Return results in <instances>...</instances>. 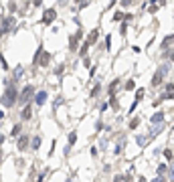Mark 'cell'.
I'll return each instance as SVG.
<instances>
[{"label": "cell", "mask_w": 174, "mask_h": 182, "mask_svg": "<svg viewBox=\"0 0 174 182\" xmlns=\"http://www.w3.org/2000/svg\"><path fill=\"white\" fill-rule=\"evenodd\" d=\"M16 97H18V91L14 89V83L10 81L2 93V107H12L16 103Z\"/></svg>", "instance_id": "1"}, {"label": "cell", "mask_w": 174, "mask_h": 182, "mask_svg": "<svg viewBox=\"0 0 174 182\" xmlns=\"http://www.w3.org/2000/svg\"><path fill=\"white\" fill-rule=\"evenodd\" d=\"M51 59H53V57H51V53H47V51L43 49V45H41L39 49H37V53H35L32 65H37V67H39V65H41V67H47V65L51 63Z\"/></svg>", "instance_id": "2"}, {"label": "cell", "mask_w": 174, "mask_h": 182, "mask_svg": "<svg viewBox=\"0 0 174 182\" xmlns=\"http://www.w3.org/2000/svg\"><path fill=\"white\" fill-rule=\"evenodd\" d=\"M168 69H170L168 65H162V67H160L158 71L154 73V77H152V87H158V85L162 83L164 77H166V73H168Z\"/></svg>", "instance_id": "3"}, {"label": "cell", "mask_w": 174, "mask_h": 182, "mask_svg": "<svg viewBox=\"0 0 174 182\" xmlns=\"http://www.w3.org/2000/svg\"><path fill=\"white\" fill-rule=\"evenodd\" d=\"M32 95H35V87L32 85H24V89L20 91V103H28Z\"/></svg>", "instance_id": "4"}, {"label": "cell", "mask_w": 174, "mask_h": 182, "mask_svg": "<svg viewBox=\"0 0 174 182\" xmlns=\"http://www.w3.org/2000/svg\"><path fill=\"white\" fill-rule=\"evenodd\" d=\"M81 37H83V30L79 28L77 33H75L73 37L69 38V49H71V51H77V49H79V38H81Z\"/></svg>", "instance_id": "5"}, {"label": "cell", "mask_w": 174, "mask_h": 182, "mask_svg": "<svg viewBox=\"0 0 174 182\" xmlns=\"http://www.w3.org/2000/svg\"><path fill=\"white\" fill-rule=\"evenodd\" d=\"M55 18H57V10H55V8H47L45 14H43V24H47V27H49V24L53 23Z\"/></svg>", "instance_id": "6"}, {"label": "cell", "mask_w": 174, "mask_h": 182, "mask_svg": "<svg viewBox=\"0 0 174 182\" xmlns=\"http://www.w3.org/2000/svg\"><path fill=\"white\" fill-rule=\"evenodd\" d=\"M28 140H32V138L24 136V134H22V136H18V140H16V150H18V152H24V150L28 148Z\"/></svg>", "instance_id": "7"}, {"label": "cell", "mask_w": 174, "mask_h": 182, "mask_svg": "<svg viewBox=\"0 0 174 182\" xmlns=\"http://www.w3.org/2000/svg\"><path fill=\"white\" fill-rule=\"evenodd\" d=\"M164 119H166L164 111H156V114H152V118H150V124H152V125H158V124H164Z\"/></svg>", "instance_id": "8"}, {"label": "cell", "mask_w": 174, "mask_h": 182, "mask_svg": "<svg viewBox=\"0 0 174 182\" xmlns=\"http://www.w3.org/2000/svg\"><path fill=\"white\" fill-rule=\"evenodd\" d=\"M166 99H174V85L172 83H168L166 85V91L160 95V101H166Z\"/></svg>", "instance_id": "9"}, {"label": "cell", "mask_w": 174, "mask_h": 182, "mask_svg": "<svg viewBox=\"0 0 174 182\" xmlns=\"http://www.w3.org/2000/svg\"><path fill=\"white\" fill-rule=\"evenodd\" d=\"M12 24H14V18H10V16H2V34H6L8 30L12 28Z\"/></svg>", "instance_id": "10"}, {"label": "cell", "mask_w": 174, "mask_h": 182, "mask_svg": "<svg viewBox=\"0 0 174 182\" xmlns=\"http://www.w3.org/2000/svg\"><path fill=\"white\" fill-rule=\"evenodd\" d=\"M117 85H120V79H113L112 83H109V87H107V95H109V97H116V93H117Z\"/></svg>", "instance_id": "11"}, {"label": "cell", "mask_w": 174, "mask_h": 182, "mask_svg": "<svg viewBox=\"0 0 174 182\" xmlns=\"http://www.w3.org/2000/svg\"><path fill=\"white\" fill-rule=\"evenodd\" d=\"M47 101V91H39V93H37L35 95V103H37V105H43V103Z\"/></svg>", "instance_id": "12"}, {"label": "cell", "mask_w": 174, "mask_h": 182, "mask_svg": "<svg viewBox=\"0 0 174 182\" xmlns=\"http://www.w3.org/2000/svg\"><path fill=\"white\" fill-rule=\"evenodd\" d=\"M97 37H99V30H97V28H93V30H91V33H89V37L85 38V41H87V43H89V45H91V47H93V45H95V41H97Z\"/></svg>", "instance_id": "13"}, {"label": "cell", "mask_w": 174, "mask_h": 182, "mask_svg": "<svg viewBox=\"0 0 174 182\" xmlns=\"http://www.w3.org/2000/svg\"><path fill=\"white\" fill-rule=\"evenodd\" d=\"M148 142H150V136H138V138H136V144H138L140 148L148 146Z\"/></svg>", "instance_id": "14"}, {"label": "cell", "mask_w": 174, "mask_h": 182, "mask_svg": "<svg viewBox=\"0 0 174 182\" xmlns=\"http://www.w3.org/2000/svg\"><path fill=\"white\" fill-rule=\"evenodd\" d=\"M20 118H22V121H24V119H31V118H32V109H31L28 105H24V109L20 111Z\"/></svg>", "instance_id": "15"}, {"label": "cell", "mask_w": 174, "mask_h": 182, "mask_svg": "<svg viewBox=\"0 0 174 182\" xmlns=\"http://www.w3.org/2000/svg\"><path fill=\"white\" fill-rule=\"evenodd\" d=\"M170 45H174V34H168V37H164V41H162V49H168Z\"/></svg>", "instance_id": "16"}, {"label": "cell", "mask_w": 174, "mask_h": 182, "mask_svg": "<svg viewBox=\"0 0 174 182\" xmlns=\"http://www.w3.org/2000/svg\"><path fill=\"white\" fill-rule=\"evenodd\" d=\"M164 129V124H158V125H152V129H150V136H158L160 132Z\"/></svg>", "instance_id": "17"}, {"label": "cell", "mask_w": 174, "mask_h": 182, "mask_svg": "<svg viewBox=\"0 0 174 182\" xmlns=\"http://www.w3.org/2000/svg\"><path fill=\"white\" fill-rule=\"evenodd\" d=\"M41 142H43V140H41V136H35V138H32V142H31V148L32 150H39Z\"/></svg>", "instance_id": "18"}, {"label": "cell", "mask_w": 174, "mask_h": 182, "mask_svg": "<svg viewBox=\"0 0 174 182\" xmlns=\"http://www.w3.org/2000/svg\"><path fill=\"white\" fill-rule=\"evenodd\" d=\"M99 93H101V85H95V87H93L91 91H89V97L93 99V97H97Z\"/></svg>", "instance_id": "19"}, {"label": "cell", "mask_w": 174, "mask_h": 182, "mask_svg": "<svg viewBox=\"0 0 174 182\" xmlns=\"http://www.w3.org/2000/svg\"><path fill=\"white\" fill-rule=\"evenodd\" d=\"M109 105H112V109H113V111H120V103H117V99H116V97H109Z\"/></svg>", "instance_id": "20"}, {"label": "cell", "mask_w": 174, "mask_h": 182, "mask_svg": "<svg viewBox=\"0 0 174 182\" xmlns=\"http://www.w3.org/2000/svg\"><path fill=\"white\" fill-rule=\"evenodd\" d=\"M67 140H69V146H73L75 142H77V132H69V136H67Z\"/></svg>", "instance_id": "21"}, {"label": "cell", "mask_w": 174, "mask_h": 182, "mask_svg": "<svg viewBox=\"0 0 174 182\" xmlns=\"http://www.w3.org/2000/svg\"><path fill=\"white\" fill-rule=\"evenodd\" d=\"M166 170H168L166 164H160V166H158V172H156V174H158V176H164V174H166Z\"/></svg>", "instance_id": "22"}, {"label": "cell", "mask_w": 174, "mask_h": 182, "mask_svg": "<svg viewBox=\"0 0 174 182\" xmlns=\"http://www.w3.org/2000/svg\"><path fill=\"white\" fill-rule=\"evenodd\" d=\"M164 158H166L168 160V162H172V160H174V154H172V150H164Z\"/></svg>", "instance_id": "23"}, {"label": "cell", "mask_w": 174, "mask_h": 182, "mask_svg": "<svg viewBox=\"0 0 174 182\" xmlns=\"http://www.w3.org/2000/svg\"><path fill=\"white\" fill-rule=\"evenodd\" d=\"M20 132H22V124H16L14 128H12V136H18Z\"/></svg>", "instance_id": "24"}, {"label": "cell", "mask_w": 174, "mask_h": 182, "mask_svg": "<svg viewBox=\"0 0 174 182\" xmlns=\"http://www.w3.org/2000/svg\"><path fill=\"white\" fill-rule=\"evenodd\" d=\"M89 47H91V45H89V43L85 41V43H83V45H81V49H79V55H85V53H87V49H89Z\"/></svg>", "instance_id": "25"}, {"label": "cell", "mask_w": 174, "mask_h": 182, "mask_svg": "<svg viewBox=\"0 0 174 182\" xmlns=\"http://www.w3.org/2000/svg\"><path fill=\"white\" fill-rule=\"evenodd\" d=\"M138 125H140V118H134V119L130 121V129H136Z\"/></svg>", "instance_id": "26"}, {"label": "cell", "mask_w": 174, "mask_h": 182, "mask_svg": "<svg viewBox=\"0 0 174 182\" xmlns=\"http://www.w3.org/2000/svg\"><path fill=\"white\" fill-rule=\"evenodd\" d=\"M148 12H150V14H156V12H158V6H156V2H152L150 6H148Z\"/></svg>", "instance_id": "27"}, {"label": "cell", "mask_w": 174, "mask_h": 182, "mask_svg": "<svg viewBox=\"0 0 174 182\" xmlns=\"http://www.w3.org/2000/svg\"><path fill=\"white\" fill-rule=\"evenodd\" d=\"M144 91H146V89H138V93H136V101H142V99H144Z\"/></svg>", "instance_id": "28"}, {"label": "cell", "mask_w": 174, "mask_h": 182, "mask_svg": "<svg viewBox=\"0 0 174 182\" xmlns=\"http://www.w3.org/2000/svg\"><path fill=\"white\" fill-rule=\"evenodd\" d=\"M136 87V83H134V79H130V81H126V89H128V91H132V89H134Z\"/></svg>", "instance_id": "29"}, {"label": "cell", "mask_w": 174, "mask_h": 182, "mask_svg": "<svg viewBox=\"0 0 174 182\" xmlns=\"http://www.w3.org/2000/svg\"><path fill=\"white\" fill-rule=\"evenodd\" d=\"M120 33H122V37H126V33H128V24H126V23H122V27H120Z\"/></svg>", "instance_id": "30"}, {"label": "cell", "mask_w": 174, "mask_h": 182, "mask_svg": "<svg viewBox=\"0 0 174 182\" xmlns=\"http://www.w3.org/2000/svg\"><path fill=\"white\" fill-rule=\"evenodd\" d=\"M105 49H112V37H109V34H107V37H105Z\"/></svg>", "instance_id": "31"}, {"label": "cell", "mask_w": 174, "mask_h": 182, "mask_svg": "<svg viewBox=\"0 0 174 182\" xmlns=\"http://www.w3.org/2000/svg\"><path fill=\"white\" fill-rule=\"evenodd\" d=\"M63 71H65V67H63V65H59V67H57V71H55V75H57V77H61V75H63Z\"/></svg>", "instance_id": "32"}, {"label": "cell", "mask_w": 174, "mask_h": 182, "mask_svg": "<svg viewBox=\"0 0 174 182\" xmlns=\"http://www.w3.org/2000/svg\"><path fill=\"white\" fill-rule=\"evenodd\" d=\"M120 18H126L124 12H116V14H113V20H120Z\"/></svg>", "instance_id": "33"}, {"label": "cell", "mask_w": 174, "mask_h": 182, "mask_svg": "<svg viewBox=\"0 0 174 182\" xmlns=\"http://www.w3.org/2000/svg\"><path fill=\"white\" fill-rule=\"evenodd\" d=\"M20 75H22V67H16V71H14V79H18Z\"/></svg>", "instance_id": "34"}, {"label": "cell", "mask_w": 174, "mask_h": 182, "mask_svg": "<svg viewBox=\"0 0 174 182\" xmlns=\"http://www.w3.org/2000/svg\"><path fill=\"white\" fill-rule=\"evenodd\" d=\"M95 129H97V132H101V129H103V121H97V124H95Z\"/></svg>", "instance_id": "35"}, {"label": "cell", "mask_w": 174, "mask_h": 182, "mask_svg": "<svg viewBox=\"0 0 174 182\" xmlns=\"http://www.w3.org/2000/svg\"><path fill=\"white\" fill-rule=\"evenodd\" d=\"M132 2H134V0H120V4H122V6H124V8H126V6H130Z\"/></svg>", "instance_id": "36"}, {"label": "cell", "mask_w": 174, "mask_h": 182, "mask_svg": "<svg viewBox=\"0 0 174 182\" xmlns=\"http://www.w3.org/2000/svg\"><path fill=\"white\" fill-rule=\"evenodd\" d=\"M138 103H140V101H136V99H134V103H132V107H130V114H134V111H136V107H138Z\"/></svg>", "instance_id": "37"}, {"label": "cell", "mask_w": 174, "mask_h": 182, "mask_svg": "<svg viewBox=\"0 0 174 182\" xmlns=\"http://www.w3.org/2000/svg\"><path fill=\"white\" fill-rule=\"evenodd\" d=\"M99 148H101V150L107 148V140H99Z\"/></svg>", "instance_id": "38"}, {"label": "cell", "mask_w": 174, "mask_h": 182, "mask_svg": "<svg viewBox=\"0 0 174 182\" xmlns=\"http://www.w3.org/2000/svg\"><path fill=\"white\" fill-rule=\"evenodd\" d=\"M45 176H47V170H45V172H41V174H39V178H37V182H43V180H45Z\"/></svg>", "instance_id": "39"}, {"label": "cell", "mask_w": 174, "mask_h": 182, "mask_svg": "<svg viewBox=\"0 0 174 182\" xmlns=\"http://www.w3.org/2000/svg\"><path fill=\"white\" fill-rule=\"evenodd\" d=\"M89 2H91V0H81V2H79V8H85Z\"/></svg>", "instance_id": "40"}, {"label": "cell", "mask_w": 174, "mask_h": 182, "mask_svg": "<svg viewBox=\"0 0 174 182\" xmlns=\"http://www.w3.org/2000/svg\"><path fill=\"white\" fill-rule=\"evenodd\" d=\"M107 107H109V103H107V101H105V103H101V105H99V111H105Z\"/></svg>", "instance_id": "41"}, {"label": "cell", "mask_w": 174, "mask_h": 182, "mask_svg": "<svg viewBox=\"0 0 174 182\" xmlns=\"http://www.w3.org/2000/svg\"><path fill=\"white\" fill-rule=\"evenodd\" d=\"M2 69H4V71H8V63H6V59H4V57H2Z\"/></svg>", "instance_id": "42"}, {"label": "cell", "mask_w": 174, "mask_h": 182, "mask_svg": "<svg viewBox=\"0 0 174 182\" xmlns=\"http://www.w3.org/2000/svg\"><path fill=\"white\" fill-rule=\"evenodd\" d=\"M152 182H166V180H164V176H156V178L152 180Z\"/></svg>", "instance_id": "43"}, {"label": "cell", "mask_w": 174, "mask_h": 182, "mask_svg": "<svg viewBox=\"0 0 174 182\" xmlns=\"http://www.w3.org/2000/svg\"><path fill=\"white\" fill-rule=\"evenodd\" d=\"M41 2L43 0H32V6H41Z\"/></svg>", "instance_id": "44"}, {"label": "cell", "mask_w": 174, "mask_h": 182, "mask_svg": "<svg viewBox=\"0 0 174 182\" xmlns=\"http://www.w3.org/2000/svg\"><path fill=\"white\" fill-rule=\"evenodd\" d=\"M168 59H170L172 63H174V51H172V53H168Z\"/></svg>", "instance_id": "45"}, {"label": "cell", "mask_w": 174, "mask_h": 182, "mask_svg": "<svg viewBox=\"0 0 174 182\" xmlns=\"http://www.w3.org/2000/svg\"><path fill=\"white\" fill-rule=\"evenodd\" d=\"M170 182H174V168L170 170Z\"/></svg>", "instance_id": "46"}, {"label": "cell", "mask_w": 174, "mask_h": 182, "mask_svg": "<svg viewBox=\"0 0 174 182\" xmlns=\"http://www.w3.org/2000/svg\"><path fill=\"white\" fill-rule=\"evenodd\" d=\"M138 182H148V180L144 178V176H140V178H138Z\"/></svg>", "instance_id": "47"}, {"label": "cell", "mask_w": 174, "mask_h": 182, "mask_svg": "<svg viewBox=\"0 0 174 182\" xmlns=\"http://www.w3.org/2000/svg\"><path fill=\"white\" fill-rule=\"evenodd\" d=\"M67 182H71V178H69V180H67Z\"/></svg>", "instance_id": "48"}]
</instances>
